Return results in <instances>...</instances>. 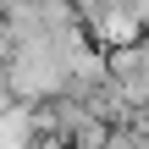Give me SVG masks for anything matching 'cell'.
Instances as JSON below:
<instances>
[{
	"label": "cell",
	"mask_w": 149,
	"mask_h": 149,
	"mask_svg": "<svg viewBox=\"0 0 149 149\" xmlns=\"http://www.w3.org/2000/svg\"><path fill=\"white\" fill-rule=\"evenodd\" d=\"M88 28H94V44H100V50H111V55H122V50H138V44H144V22L133 17V6H127V0H116V6L94 11V17H88Z\"/></svg>",
	"instance_id": "cell-1"
},
{
	"label": "cell",
	"mask_w": 149,
	"mask_h": 149,
	"mask_svg": "<svg viewBox=\"0 0 149 149\" xmlns=\"http://www.w3.org/2000/svg\"><path fill=\"white\" fill-rule=\"evenodd\" d=\"M11 55H17V39H11V22L0 17V66H11Z\"/></svg>",
	"instance_id": "cell-2"
}]
</instances>
